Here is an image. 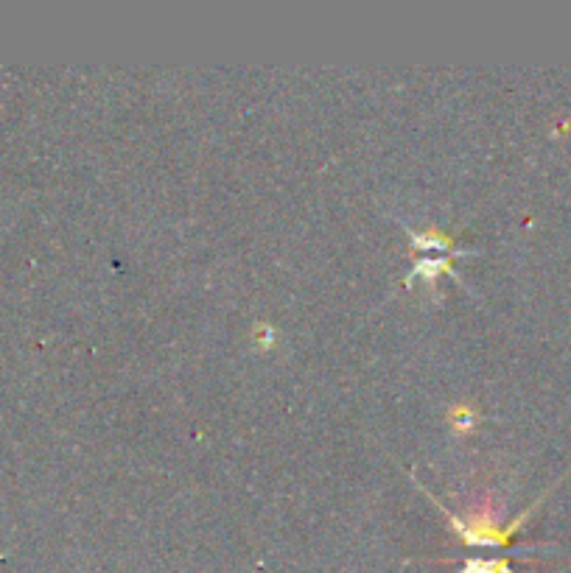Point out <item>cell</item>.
Here are the masks:
<instances>
[{
    "instance_id": "cell-4",
    "label": "cell",
    "mask_w": 571,
    "mask_h": 573,
    "mask_svg": "<svg viewBox=\"0 0 571 573\" xmlns=\"http://www.w3.org/2000/svg\"><path fill=\"white\" fill-rule=\"evenodd\" d=\"M448 422L456 428V431H471L474 428V422H476V411L471 409V406H454L451 411H448Z\"/></svg>"
},
{
    "instance_id": "cell-3",
    "label": "cell",
    "mask_w": 571,
    "mask_h": 573,
    "mask_svg": "<svg viewBox=\"0 0 571 573\" xmlns=\"http://www.w3.org/2000/svg\"><path fill=\"white\" fill-rule=\"evenodd\" d=\"M404 230L409 232L412 238V246L415 252H428V249H437V252H454V235L451 232H443L437 227H426V230H415L409 224H404Z\"/></svg>"
},
{
    "instance_id": "cell-1",
    "label": "cell",
    "mask_w": 571,
    "mask_h": 573,
    "mask_svg": "<svg viewBox=\"0 0 571 573\" xmlns=\"http://www.w3.org/2000/svg\"><path fill=\"white\" fill-rule=\"evenodd\" d=\"M428 498L435 500V504L443 509V515H448V520H451V526L456 529V534H459V540L466 543V546H510V537L524 526V520L532 515V509L541 504V500H535L532 507H526V512H521L513 523H507V526H498L496 523V515L490 512V509H485V512H479V515H471V518H459V515H454V512H448L440 500L432 495V492H426Z\"/></svg>"
},
{
    "instance_id": "cell-2",
    "label": "cell",
    "mask_w": 571,
    "mask_h": 573,
    "mask_svg": "<svg viewBox=\"0 0 571 573\" xmlns=\"http://www.w3.org/2000/svg\"><path fill=\"white\" fill-rule=\"evenodd\" d=\"M466 255H474V252H466V249H454V252H448V255H437V258H420V261L415 263V269L409 272V277H406V285H412V280H415V277L426 280L428 285H435V280H437L440 274H454L459 282H466V280H462V277H459V274L451 269L456 258H466Z\"/></svg>"
}]
</instances>
